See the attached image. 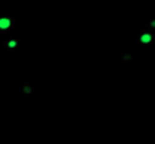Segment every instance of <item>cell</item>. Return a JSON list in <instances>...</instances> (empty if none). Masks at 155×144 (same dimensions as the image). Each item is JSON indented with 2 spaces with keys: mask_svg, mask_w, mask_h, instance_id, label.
Returning a JSON list of instances; mask_svg holds the SVG:
<instances>
[{
  "mask_svg": "<svg viewBox=\"0 0 155 144\" xmlns=\"http://www.w3.org/2000/svg\"><path fill=\"white\" fill-rule=\"evenodd\" d=\"M3 46H4V49L7 52H10V53L16 52L21 48V38H18V37L7 38V40H4V42H3Z\"/></svg>",
  "mask_w": 155,
  "mask_h": 144,
  "instance_id": "3",
  "label": "cell"
},
{
  "mask_svg": "<svg viewBox=\"0 0 155 144\" xmlns=\"http://www.w3.org/2000/svg\"><path fill=\"white\" fill-rule=\"evenodd\" d=\"M34 91V86L31 83H22L21 84V93L22 94H33Z\"/></svg>",
  "mask_w": 155,
  "mask_h": 144,
  "instance_id": "4",
  "label": "cell"
},
{
  "mask_svg": "<svg viewBox=\"0 0 155 144\" xmlns=\"http://www.w3.org/2000/svg\"><path fill=\"white\" fill-rule=\"evenodd\" d=\"M135 60V54L131 53V52H125L123 54V61L124 63H132Z\"/></svg>",
  "mask_w": 155,
  "mask_h": 144,
  "instance_id": "5",
  "label": "cell"
},
{
  "mask_svg": "<svg viewBox=\"0 0 155 144\" xmlns=\"http://www.w3.org/2000/svg\"><path fill=\"white\" fill-rule=\"evenodd\" d=\"M15 27V18L12 15L0 16V34H7Z\"/></svg>",
  "mask_w": 155,
  "mask_h": 144,
  "instance_id": "2",
  "label": "cell"
},
{
  "mask_svg": "<svg viewBox=\"0 0 155 144\" xmlns=\"http://www.w3.org/2000/svg\"><path fill=\"white\" fill-rule=\"evenodd\" d=\"M146 29H148V30H151V31H154V29H155V18H151L150 21H148L147 27H146Z\"/></svg>",
  "mask_w": 155,
  "mask_h": 144,
  "instance_id": "6",
  "label": "cell"
},
{
  "mask_svg": "<svg viewBox=\"0 0 155 144\" xmlns=\"http://www.w3.org/2000/svg\"><path fill=\"white\" fill-rule=\"evenodd\" d=\"M136 38L140 46H153L154 42V31L148 29H137Z\"/></svg>",
  "mask_w": 155,
  "mask_h": 144,
  "instance_id": "1",
  "label": "cell"
}]
</instances>
